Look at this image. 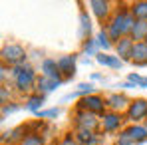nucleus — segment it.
<instances>
[{
    "instance_id": "f257e3e1",
    "label": "nucleus",
    "mask_w": 147,
    "mask_h": 145,
    "mask_svg": "<svg viewBox=\"0 0 147 145\" xmlns=\"http://www.w3.org/2000/svg\"><path fill=\"white\" fill-rule=\"evenodd\" d=\"M133 24H135V20H133L131 14L119 12V14L115 16V20L111 22V26H109V36H111L113 40H119V36L125 34V32H129V30L133 28Z\"/></svg>"
},
{
    "instance_id": "f03ea898",
    "label": "nucleus",
    "mask_w": 147,
    "mask_h": 145,
    "mask_svg": "<svg viewBox=\"0 0 147 145\" xmlns=\"http://www.w3.org/2000/svg\"><path fill=\"white\" fill-rule=\"evenodd\" d=\"M2 58L8 62V64H18V62H24L26 54L24 50L20 48V46H6V48L2 50Z\"/></svg>"
},
{
    "instance_id": "7ed1b4c3",
    "label": "nucleus",
    "mask_w": 147,
    "mask_h": 145,
    "mask_svg": "<svg viewBox=\"0 0 147 145\" xmlns=\"http://www.w3.org/2000/svg\"><path fill=\"white\" fill-rule=\"evenodd\" d=\"M16 84H18V88L20 90H28L32 84H34V72H32V68H18L16 70Z\"/></svg>"
},
{
    "instance_id": "20e7f679",
    "label": "nucleus",
    "mask_w": 147,
    "mask_h": 145,
    "mask_svg": "<svg viewBox=\"0 0 147 145\" xmlns=\"http://www.w3.org/2000/svg\"><path fill=\"white\" fill-rule=\"evenodd\" d=\"M147 115V101L145 99H137V101H133L131 105H129V109H127V117L133 121L141 119V117H145Z\"/></svg>"
},
{
    "instance_id": "39448f33",
    "label": "nucleus",
    "mask_w": 147,
    "mask_h": 145,
    "mask_svg": "<svg viewBox=\"0 0 147 145\" xmlns=\"http://www.w3.org/2000/svg\"><path fill=\"white\" fill-rule=\"evenodd\" d=\"M123 137H127L129 141H143L147 137V127H139V125H131V127H127L125 131L121 133Z\"/></svg>"
},
{
    "instance_id": "423d86ee",
    "label": "nucleus",
    "mask_w": 147,
    "mask_h": 145,
    "mask_svg": "<svg viewBox=\"0 0 147 145\" xmlns=\"http://www.w3.org/2000/svg\"><path fill=\"white\" fill-rule=\"evenodd\" d=\"M131 60H133L137 66H145L147 64V44L145 42H137V44L133 46Z\"/></svg>"
},
{
    "instance_id": "0eeeda50",
    "label": "nucleus",
    "mask_w": 147,
    "mask_h": 145,
    "mask_svg": "<svg viewBox=\"0 0 147 145\" xmlns=\"http://www.w3.org/2000/svg\"><path fill=\"white\" fill-rule=\"evenodd\" d=\"M82 105H84L88 111H94V113H101L103 107H105L103 99L98 97V96H90V97H86V99H82Z\"/></svg>"
},
{
    "instance_id": "6e6552de",
    "label": "nucleus",
    "mask_w": 147,
    "mask_h": 145,
    "mask_svg": "<svg viewBox=\"0 0 147 145\" xmlns=\"http://www.w3.org/2000/svg\"><path fill=\"white\" fill-rule=\"evenodd\" d=\"M133 46H135V44H133V40L123 36L121 40L117 42V54H119L121 58H129V60H131V52H133Z\"/></svg>"
},
{
    "instance_id": "1a4fd4ad",
    "label": "nucleus",
    "mask_w": 147,
    "mask_h": 145,
    "mask_svg": "<svg viewBox=\"0 0 147 145\" xmlns=\"http://www.w3.org/2000/svg\"><path fill=\"white\" fill-rule=\"evenodd\" d=\"M42 72L46 78H56L60 80V66L54 62V60H44L42 62Z\"/></svg>"
},
{
    "instance_id": "9d476101",
    "label": "nucleus",
    "mask_w": 147,
    "mask_h": 145,
    "mask_svg": "<svg viewBox=\"0 0 147 145\" xmlns=\"http://www.w3.org/2000/svg\"><path fill=\"white\" fill-rule=\"evenodd\" d=\"M58 66H60V72H64L66 76H74V70H76V58H74V56H64V58H60Z\"/></svg>"
},
{
    "instance_id": "9b49d317",
    "label": "nucleus",
    "mask_w": 147,
    "mask_h": 145,
    "mask_svg": "<svg viewBox=\"0 0 147 145\" xmlns=\"http://www.w3.org/2000/svg\"><path fill=\"white\" fill-rule=\"evenodd\" d=\"M78 125H80L82 129L92 131V129L98 125V121H96V117H94L92 113H80V115H78Z\"/></svg>"
},
{
    "instance_id": "f8f14e48",
    "label": "nucleus",
    "mask_w": 147,
    "mask_h": 145,
    "mask_svg": "<svg viewBox=\"0 0 147 145\" xmlns=\"http://www.w3.org/2000/svg\"><path fill=\"white\" fill-rule=\"evenodd\" d=\"M62 84V80H56V78H46V76H42L40 80H38V88L40 90H44V92H52L54 88H58Z\"/></svg>"
},
{
    "instance_id": "ddd939ff",
    "label": "nucleus",
    "mask_w": 147,
    "mask_h": 145,
    "mask_svg": "<svg viewBox=\"0 0 147 145\" xmlns=\"http://www.w3.org/2000/svg\"><path fill=\"white\" fill-rule=\"evenodd\" d=\"M119 115H115V113H107V115H103V129L105 131H115L117 127H119Z\"/></svg>"
},
{
    "instance_id": "4468645a",
    "label": "nucleus",
    "mask_w": 147,
    "mask_h": 145,
    "mask_svg": "<svg viewBox=\"0 0 147 145\" xmlns=\"http://www.w3.org/2000/svg\"><path fill=\"white\" fill-rule=\"evenodd\" d=\"M131 16L147 22V2H135L131 6Z\"/></svg>"
},
{
    "instance_id": "2eb2a0df",
    "label": "nucleus",
    "mask_w": 147,
    "mask_h": 145,
    "mask_svg": "<svg viewBox=\"0 0 147 145\" xmlns=\"http://www.w3.org/2000/svg\"><path fill=\"white\" fill-rule=\"evenodd\" d=\"M98 62L101 66H107V68H121V60L115 58V56H107V54H98Z\"/></svg>"
},
{
    "instance_id": "dca6fc26",
    "label": "nucleus",
    "mask_w": 147,
    "mask_h": 145,
    "mask_svg": "<svg viewBox=\"0 0 147 145\" xmlns=\"http://www.w3.org/2000/svg\"><path fill=\"white\" fill-rule=\"evenodd\" d=\"M131 34H133V40H143V38H147V22L137 20L133 24V28H131Z\"/></svg>"
},
{
    "instance_id": "f3484780",
    "label": "nucleus",
    "mask_w": 147,
    "mask_h": 145,
    "mask_svg": "<svg viewBox=\"0 0 147 145\" xmlns=\"http://www.w3.org/2000/svg\"><path fill=\"white\" fill-rule=\"evenodd\" d=\"M90 6H92V10H94V14H96L98 18H103V16L107 14V8H109V4L103 2V0H92Z\"/></svg>"
},
{
    "instance_id": "a211bd4d",
    "label": "nucleus",
    "mask_w": 147,
    "mask_h": 145,
    "mask_svg": "<svg viewBox=\"0 0 147 145\" xmlns=\"http://www.w3.org/2000/svg\"><path fill=\"white\" fill-rule=\"evenodd\" d=\"M78 139H80L84 145H96V143H98V137H96L92 131H88V129H80Z\"/></svg>"
},
{
    "instance_id": "6ab92c4d",
    "label": "nucleus",
    "mask_w": 147,
    "mask_h": 145,
    "mask_svg": "<svg viewBox=\"0 0 147 145\" xmlns=\"http://www.w3.org/2000/svg\"><path fill=\"white\" fill-rule=\"evenodd\" d=\"M125 103H127V99H125L123 96H111L109 99H107V105L113 107V109H123Z\"/></svg>"
},
{
    "instance_id": "aec40b11",
    "label": "nucleus",
    "mask_w": 147,
    "mask_h": 145,
    "mask_svg": "<svg viewBox=\"0 0 147 145\" xmlns=\"http://www.w3.org/2000/svg\"><path fill=\"white\" fill-rule=\"evenodd\" d=\"M42 103H44V96H34V97H30V99H28V109L38 113V111H40L38 107H40Z\"/></svg>"
},
{
    "instance_id": "412c9836",
    "label": "nucleus",
    "mask_w": 147,
    "mask_h": 145,
    "mask_svg": "<svg viewBox=\"0 0 147 145\" xmlns=\"http://www.w3.org/2000/svg\"><path fill=\"white\" fill-rule=\"evenodd\" d=\"M80 20H82V32H80V36H82V38H86V34H90V20H88L86 12H82Z\"/></svg>"
},
{
    "instance_id": "4be33fe9",
    "label": "nucleus",
    "mask_w": 147,
    "mask_h": 145,
    "mask_svg": "<svg viewBox=\"0 0 147 145\" xmlns=\"http://www.w3.org/2000/svg\"><path fill=\"white\" fill-rule=\"evenodd\" d=\"M22 145H44V143H42V137L40 135H28L24 141H22Z\"/></svg>"
},
{
    "instance_id": "5701e85b",
    "label": "nucleus",
    "mask_w": 147,
    "mask_h": 145,
    "mask_svg": "<svg viewBox=\"0 0 147 145\" xmlns=\"http://www.w3.org/2000/svg\"><path fill=\"white\" fill-rule=\"evenodd\" d=\"M98 46H101L103 50L109 48V42H107V32H103V30H101V32L98 34Z\"/></svg>"
},
{
    "instance_id": "b1692460",
    "label": "nucleus",
    "mask_w": 147,
    "mask_h": 145,
    "mask_svg": "<svg viewBox=\"0 0 147 145\" xmlns=\"http://www.w3.org/2000/svg\"><path fill=\"white\" fill-rule=\"evenodd\" d=\"M129 82L139 84L141 88H147V78H141V76H137V74H131V76H129Z\"/></svg>"
},
{
    "instance_id": "393cba45",
    "label": "nucleus",
    "mask_w": 147,
    "mask_h": 145,
    "mask_svg": "<svg viewBox=\"0 0 147 145\" xmlns=\"http://www.w3.org/2000/svg\"><path fill=\"white\" fill-rule=\"evenodd\" d=\"M92 92H94V86H92V84H82V86L78 88V92H76V94H78V96H82V94H92Z\"/></svg>"
},
{
    "instance_id": "a878e982",
    "label": "nucleus",
    "mask_w": 147,
    "mask_h": 145,
    "mask_svg": "<svg viewBox=\"0 0 147 145\" xmlns=\"http://www.w3.org/2000/svg\"><path fill=\"white\" fill-rule=\"evenodd\" d=\"M58 113H60L58 109H48V111H38L36 115L38 117H58Z\"/></svg>"
},
{
    "instance_id": "bb28decb",
    "label": "nucleus",
    "mask_w": 147,
    "mask_h": 145,
    "mask_svg": "<svg viewBox=\"0 0 147 145\" xmlns=\"http://www.w3.org/2000/svg\"><path fill=\"white\" fill-rule=\"evenodd\" d=\"M58 145H76V143H74L72 135H66V137H64V139H62V141H60Z\"/></svg>"
},
{
    "instance_id": "cd10ccee",
    "label": "nucleus",
    "mask_w": 147,
    "mask_h": 145,
    "mask_svg": "<svg viewBox=\"0 0 147 145\" xmlns=\"http://www.w3.org/2000/svg\"><path fill=\"white\" fill-rule=\"evenodd\" d=\"M12 111H16V105H10V107H6L4 105V109H2V113L6 115V113H12Z\"/></svg>"
},
{
    "instance_id": "c85d7f7f",
    "label": "nucleus",
    "mask_w": 147,
    "mask_h": 145,
    "mask_svg": "<svg viewBox=\"0 0 147 145\" xmlns=\"http://www.w3.org/2000/svg\"><path fill=\"white\" fill-rule=\"evenodd\" d=\"M86 50H88V52H94V50H96V42H88V44H86Z\"/></svg>"
},
{
    "instance_id": "c756f323",
    "label": "nucleus",
    "mask_w": 147,
    "mask_h": 145,
    "mask_svg": "<svg viewBox=\"0 0 147 145\" xmlns=\"http://www.w3.org/2000/svg\"><path fill=\"white\" fill-rule=\"evenodd\" d=\"M6 96H8L6 94V88H2V101H6Z\"/></svg>"
},
{
    "instance_id": "7c9ffc66",
    "label": "nucleus",
    "mask_w": 147,
    "mask_h": 145,
    "mask_svg": "<svg viewBox=\"0 0 147 145\" xmlns=\"http://www.w3.org/2000/svg\"><path fill=\"white\" fill-rule=\"evenodd\" d=\"M145 44H147V38H145Z\"/></svg>"
}]
</instances>
